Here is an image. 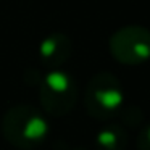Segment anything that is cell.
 Masks as SVG:
<instances>
[{"label": "cell", "mask_w": 150, "mask_h": 150, "mask_svg": "<svg viewBox=\"0 0 150 150\" xmlns=\"http://www.w3.org/2000/svg\"><path fill=\"white\" fill-rule=\"evenodd\" d=\"M73 44L66 34L53 33L40 42L39 45V58L47 68H60L63 63L68 62L71 57Z\"/></svg>", "instance_id": "cell-5"}, {"label": "cell", "mask_w": 150, "mask_h": 150, "mask_svg": "<svg viewBox=\"0 0 150 150\" xmlns=\"http://www.w3.org/2000/svg\"><path fill=\"white\" fill-rule=\"evenodd\" d=\"M139 149L150 150V126L144 129V132L139 136Z\"/></svg>", "instance_id": "cell-7"}, {"label": "cell", "mask_w": 150, "mask_h": 150, "mask_svg": "<svg viewBox=\"0 0 150 150\" xmlns=\"http://www.w3.org/2000/svg\"><path fill=\"white\" fill-rule=\"evenodd\" d=\"M4 137L21 150H36L49 134V123L40 110L31 105H16L2 121Z\"/></svg>", "instance_id": "cell-1"}, {"label": "cell", "mask_w": 150, "mask_h": 150, "mask_svg": "<svg viewBox=\"0 0 150 150\" xmlns=\"http://www.w3.org/2000/svg\"><path fill=\"white\" fill-rule=\"evenodd\" d=\"M123 103V89L116 76L98 73L87 82L84 91V105L89 115L98 120L110 118Z\"/></svg>", "instance_id": "cell-3"}, {"label": "cell", "mask_w": 150, "mask_h": 150, "mask_svg": "<svg viewBox=\"0 0 150 150\" xmlns=\"http://www.w3.org/2000/svg\"><path fill=\"white\" fill-rule=\"evenodd\" d=\"M68 150H84V149H76V147H73V149H68Z\"/></svg>", "instance_id": "cell-8"}, {"label": "cell", "mask_w": 150, "mask_h": 150, "mask_svg": "<svg viewBox=\"0 0 150 150\" xmlns=\"http://www.w3.org/2000/svg\"><path fill=\"white\" fill-rule=\"evenodd\" d=\"M39 98L45 113L63 116L73 110L78 100V86L68 73L52 69L39 82Z\"/></svg>", "instance_id": "cell-2"}, {"label": "cell", "mask_w": 150, "mask_h": 150, "mask_svg": "<svg viewBox=\"0 0 150 150\" xmlns=\"http://www.w3.org/2000/svg\"><path fill=\"white\" fill-rule=\"evenodd\" d=\"M110 53L123 65H140L150 58V31L131 24L118 29L110 37Z\"/></svg>", "instance_id": "cell-4"}, {"label": "cell", "mask_w": 150, "mask_h": 150, "mask_svg": "<svg viewBox=\"0 0 150 150\" xmlns=\"http://www.w3.org/2000/svg\"><path fill=\"white\" fill-rule=\"evenodd\" d=\"M98 150H123L126 145V134L120 126H105L95 137Z\"/></svg>", "instance_id": "cell-6"}]
</instances>
